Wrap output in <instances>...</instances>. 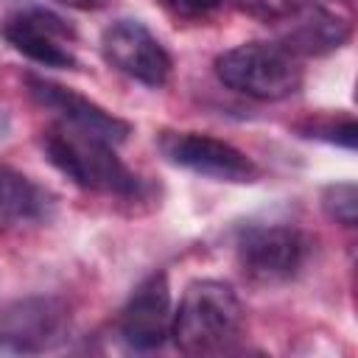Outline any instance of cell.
<instances>
[{
    "mask_svg": "<svg viewBox=\"0 0 358 358\" xmlns=\"http://www.w3.org/2000/svg\"><path fill=\"white\" fill-rule=\"evenodd\" d=\"M243 333V305L229 282L196 280L185 288L173 310L171 338L185 355H224Z\"/></svg>",
    "mask_w": 358,
    "mask_h": 358,
    "instance_id": "6da1fadb",
    "label": "cell"
},
{
    "mask_svg": "<svg viewBox=\"0 0 358 358\" xmlns=\"http://www.w3.org/2000/svg\"><path fill=\"white\" fill-rule=\"evenodd\" d=\"M42 148L45 157L78 187L109 196H131L137 190V176L123 165L106 140H98L67 123H56L45 131Z\"/></svg>",
    "mask_w": 358,
    "mask_h": 358,
    "instance_id": "7a4b0ae2",
    "label": "cell"
},
{
    "mask_svg": "<svg viewBox=\"0 0 358 358\" xmlns=\"http://www.w3.org/2000/svg\"><path fill=\"white\" fill-rule=\"evenodd\" d=\"M215 76L224 87L257 98L282 101L302 87L299 59L277 42H243L215 59Z\"/></svg>",
    "mask_w": 358,
    "mask_h": 358,
    "instance_id": "3957f363",
    "label": "cell"
},
{
    "mask_svg": "<svg viewBox=\"0 0 358 358\" xmlns=\"http://www.w3.org/2000/svg\"><path fill=\"white\" fill-rule=\"evenodd\" d=\"M238 266L257 285H280L299 274L310 255V241L291 224L249 227L235 241Z\"/></svg>",
    "mask_w": 358,
    "mask_h": 358,
    "instance_id": "277c9868",
    "label": "cell"
},
{
    "mask_svg": "<svg viewBox=\"0 0 358 358\" xmlns=\"http://www.w3.org/2000/svg\"><path fill=\"white\" fill-rule=\"evenodd\" d=\"M159 151L168 162L218 182H255L257 165L235 145L199 131H162Z\"/></svg>",
    "mask_w": 358,
    "mask_h": 358,
    "instance_id": "5b68a950",
    "label": "cell"
},
{
    "mask_svg": "<svg viewBox=\"0 0 358 358\" xmlns=\"http://www.w3.org/2000/svg\"><path fill=\"white\" fill-rule=\"evenodd\" d=\"M101 53L115 70L145 87H162L171 78L168 50L140 20H115L101 36Z\"/></svg>",
    "mask_w": 358,
    "mask_h": 358,
    "instance_id": "8992f818",
    "label": "cell"
},
{
    "mask_svg": "<svg viewBox=\"0 0 358 358\" xmlns=\"http://www.w3.org/2000/svg\"><path fill=\"white\" fill-rule=\"evenodd\" d=\"M70 327L67 308L53 296H31L0 310V347L42 352L56 347Z\"/></svg>",
    "mask_w": 358,
    "mask_h": 358,
    "instance_id": "52a82bcc",
    "label": "cell"
},
{
    "mask_svg": "<svg viewBox=\"0 0 358 358\" xmlns=\"http://www.w3.org/2000/svg\"><path fill=\"white\" fill-rule=\"evenodd\" d=\"M171 324H173V310H171L168 277L157 271L134 288L126 308L120 310L117 327L131 350L148 352V350H159L171 338Z\"/></svg>",
    "mask_w": 358,
    "mask_h": 358,
    "instance_id": "ba28073f",
    "label": "cell"
},
{
    "mask_svg": "<svg viewBox=\"0 0 358 358\" xmlns=\"http://www.w3.org/2000/svg\"><path fill=\"white\" fill-rule=\"evenodd\" d=\"M28 92L42 109L56 112L62 117V123H67L78 131H87L98 140L117 145L131 134V126L123 117L106 112L103 106H98L95 101H90L87 95L70 90V87H62L56 81L39 78V76H28Z\"/></svg>",
    "mask_w": 358,
    "mask_h": 358,
    "instance_id": "9c48e42d",
    "label": "cell"
},
{
    "mask_svg": "<svg viewBox=\"0 0 358 358\" xmlns=\"http://www.w3.org/2000/svg\"><path fill=\"white\" fill-rule=\"evenodd\" d=\"M277 22V45L299 56H324L336 48H341L350 36V22L338 14H333L322 0H305L285 11Z\"/></svg>",
    "mask_w": 358,
    "mask_h": 358,
    "instance_id": "30bf717a",
    "label": "cell"
},
{
    "mask_svg": "<svg viewBox=\"0 0 358 358\" xmlns=\"http://www.w3.org/2000/svg\"><path fill=\"white\" fill-rule=\"evenodd\" d=\"M3 36L31 62H39L45 67H76V56L67 48L73 31L50 11L31 8L8 17L3 25Z\"/></svg>",
    "mask_w": 358,
    "mask_h": 358,
    "instance_id": "8fae6325",
    "label": "cell"
},
{
    "mask_svg": "<svg viewBox=\"0 0 358 358\" xmlns=\"http://www.w3.org/2000/svg\"><path fill=\"white\" fill-rule=\"evenodd\" d=\"M56 196L14 168H0V229L50 221Z\"/></svg>",
    "mask_w": 358,
    "mask_h": 358,
    "instance_id": "7c38bea8",
    "label": "cell"
},
{
    "mask_svg": "<svg viewBox=\"0 0 358 358\" xmlns=\"http://www.w3.org/2000/svg\"><path fill=\"white\" fill-rule=\"evenodd\" d=\"M322 207L327 218H333L341 227L358 224V187L352 182H336L322 190Z\"/></svg>",
    "mask_w": 358,
    "mask_h": 358,
    "instance_id": "4fadbf2b",
    "label": "cell"
},
{
    "mask_svg": "<svg viewBox=\"0 0 358 358\" xmlns=\"http://www.w3.org/2000/svg\"><path fill=\"white\" fill-rule=\"evenodd\" d=\"M159 3L171 17L176 20H190V22H199V20H207L210 14L218 11L221 0H154Z\"/></svg>",
    "mask_w": 358,
    "mask_h": 358,
    "instance_id": "5bb4252c",
    "label": "cell"
},
{
    "mask_svg": "<svg viewBox=\"0 0 358 358\" xmlns=\"http://www.w3.org/2000/svg\"><path fill=\"white\" fill-rule=\"evenodd\" d=\"M310 137H322L330 143H338L344 148H355V137L358 129L352 120H338V123H313L310 126Z\"/></svg>",
    "mask_w": 358,
    "mask_h": 358,
    "instance_id": "9a60e30c",
    "label": "cell"
},
{
    "mask_svg": "<svg viewBox=\"0 0 358 358\" xmlns=\"http://www.w3.org/2000/svg\"><path fill=\"white\" fill-rule=\"evenodd\" d=\"M232 3L241 6L243 11L255 14V17L266 20V22H274V20H280L285 11H291L294 6H299V3H305V0H232Z\"/></svg>",
    "mask_w": 358,
    "mask_h": 358,
    "instance_id": "2e32d148",
    "label": "cell"
},
{
    "mask_svg": "<svg viewBox=\"0 0 358 358\" xmlns=\"http://www.w3.org/2000/svg\"><path fill=\"white\" fill-rule=\"evenodd\" d=\"M56 3H62V6H67V8H78V11H98V8H103L109 0H56Z\"/></svg>",
    "mask_w": 358,
    "mask_h": 358,
    "instance_id": "e0dca14e",
    "label": "cell"
}]
</instances>
